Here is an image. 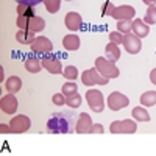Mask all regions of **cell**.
Segmentation results:
<instances>
[{"label":"cell","instance_id":"1","mask_svg":"<svg viewBox=\"0 0 156 156\" xmlns=\"http://www.w3.org/2000/svg\"><path fill=\"white\" fill-rule=\"evenodd\" d=\"M73 129V117L70 112H56L47 122V131L53 134H69Z\"/></svg>","mask_w":156,"mask_h":156},{"label":"cell","instance_id":"2","mask_svg":"<svg viewBox=\"0 0 156 156\" xmlns=\"http://www.w3.org/2000/svg\"><path fill=\"white\" fill-rule=\"evenodd\" d=\"M94 67H95L103 76L109 78V80H112V78H117V76L120 75L119 67H117L112 61H109L106 56H105V58L98 56V58L95 59V66H94Z\"/></svg>","mask_w":156,"mask_h":156},{"label":"cell","instance_id":"3","mask_svg":"<svg viewBox=\"0 0 156 156\" xmlns=\"http://www.w3.org/2000/svg\"><path fill=\"white\" fill-rule=\"evenodd\" d=\"M86 101L92 112L100 114L105 109V97H103V94L98 89H89L86 92Z\"/></svg>","mask_w":156,"mask_h":156},{"label":"cell","instance_id":"4","mask_svg":"<svg viewBox=\"0 0 156 156\" xmlns=\"http://www.w3.org/2000/svg\"><path fill=\"white\" fill-rule=\"evenodd\" d=\"M30 50L33 51L34 55H37L39 58L44 56V55H48L53 51V44H51V41L48 37L45 36H37L36 41L30 45Z\"/></svg>","mask_w":156,"mask_h":156},{"label":"cell","instance_id":"5","mask_svg":"<svg viewBox=\"0 0 156 156\" xmlns=\"http://www.w3.org/2000/svg\"><path fill=\"white\" fill-rule=\"evenodd\" d=\"M41 61H42V67L50 72V73H53V75H58V73H62V62L61 59L53 55V53H48V55H44L41 56Z\"/></svg>","mask_w":156,"mask_h":156},{"label":"cell","instance_id":"6","mask_svg":"<svg viewBox=\"0 0 156 156\" xmlns=\"http://www.w3.org/2000/svg\"><path fill=\"white\" fill-rule=\"evenodd\" d=\"M9 126H11L12 134H22V133L28 131V129L31 128V120H30V117L23 115V114H19V115L11 119Z\"/></svg>","mask_w":156,"mask_h":156},{"label":"cell","instance_id":"7","mask_svg":"<svg viewBox=\"0 0 156 156\" xmlns=\"http://www.w3.org/2000/svg\"><path fill=\"white\" fill-rule=\"evenodd\" d=\"M106 103H108V108L111 111H120V109H123L129 105V98L125 94L115 90V92L109 94V97L106 98Z\"/></svg>","mask_w":156,"mask_h":156},{"label":"cell","instance_id":"8","mask_svg":"<svg viewBox=\"0 0 156 156\" xmlns=\"http://www.w3.org/2000/svg\"><path fill=\"white\" fill-rule=\"evenodd\" d=\"M123 48L126 50V53L129 55H137L142 50V41L140 37H137L134 33H128L123 36Z\"/></svg>","mask_w":156,"mask_h":156},{"label":"cell","instance_id":"9","mask_svg":"<svg viewBox=\"0 0 156 156\" xmlns=\"http://www.w3.org/2000/svg\"><path fill=\"white\" fill-rule=\"evenodd\" d=\"M0 108H2V112L5 114H14L17 112V108H19V101L16 98L14 94H9L8 95H3L0 98Z\"/></svg>","mask_w":156,"mask_h":156},{"label":"cell","instance_id":"10","mask_svg":"<svg viewBox=\"0 0 156 156\" xmlns=\"http://www.w3.org/2000/svg\"><path fill=\"white\" fill-rule=\"evenodd\" d=\"M136 14V9L131 5H120V6H115L112 11V16L115 20H133Z\"/></svg>","mask_w":156,"mask_h":156},{"label":"cell","instance_id":"11","mask_svg":"<svg viewBox=\"0 0 156 156\" xmlns=\"http://www.w3.org/2000/svg\"><path fill=\"white\" fill-rule=\"evenodd\" d=\"M92 119H90V115L87 112H81L78 115V120L75 123V131L78 134H87L90 131V128H92Z\"/></svg>","mask_w":156,"mask_h":156},{"label":"cell","instance_id":"12","mask_svg":"<svg viewBox=\"0 0 156 156\" xmlns=\"http://www.w3.org/2000/svg\"><path fill=\"white\" fill-rule=\"evenodd\" d=\"M64 25H66L70 31H78L83 25V17L78 14V12L70 11L66 14V17H64Z\"/></svg>","mask_w":156,"mask_h":156},{"label":"cell","instance_id":"13","mask_svg":"<svg viewBox=\"0 0 156 156\" xmlns=\"http://www.w3.org/2000/svg\"><path fill=\"white\" fill-rule=\"evenodd\" d=\"M23 66L30 73H37V72H41V69H42V61H41V58H39L37 55H33V56H28L27 59L23 61Z\"/></svg>","mask_w":156,"mask_h":156},{"label":"cell","instance_id":"14","mask_svg":"<svg viewBox=\"0 0 156 156\" xmlns=\"http://www.w3.org/2000/svg\"><path fill=\"white\" fill-rule=\"evenodd\" d=\"M133 33L137 36V37H145L148 36L150 33V27H148V23L144 20V19H134L133 20Z\"/></svg>","mask_w":156,"mask_h":156},{"label":"cell","instance_id":"15","mask_svg":"<svg viewBox=\"0 0 156 156\" xmlns=\"http://www.w3.org/2000/svg\"><path fill=\"white\" fill-rule=\"evenodd\" d=\"M81 45V41H80V37H78L76 34H66L62 37V47L69 50V51H75L78 50Z\"/></svg>","mask_w":156,"mask_h":156},{"label":"cell","instance_id":"16","mask_svg":"<svg viewBox=\"0 0 156 156\" xmlns=\"http://www.w3.org/2000/svg\"><path fill=\"white\" fill-rule=\"evenodd\" d=\"M36 33L30 31V30H19L16 33V41L19 44H23V45H31L34 41H36Z\"/></svg>","mask_w":156,"mask_h":156},{"label":"cell","instance_id":"17","mask_svg":"<svg viewBox=\"0 0 156 156\" xmlns=\"http://www.w3.org/2000/svg\"><path fill=\"white\" fill-rule=\"evenodd\" d=\"M45 28V20L39 16H33L28 19V23H27V30L33 31V33H41L42 30Z\"/></svg>","mask_w":156,"mask_h":156},{"label":"cell","instance_id":"18","mask_svg":"<svg viewBox=\"0 0 156 156\" xmlns=\"http://www.w3.org/2000/svg\"><path fill=\"white\" fill-rule=\"evenodd\" d=\"M20 87H22V80L19 76H9L5 81V89L9 94H17L20 90Z\"/></svg>","mask_w":156,"mask_h":156},{"label":"cell","instance_id":"19","mask_svg":"<svg viewBox=\"0 0 156 156\" xmlns=\"http://www.w3.org/2000/svg\"><path fill=\"white\" fill-rule=\"evenodd\" d=\"M105 55H106V58H108L109 61L115 62L117 59L120 58V48H119V45H117L115 42H109V44L105 47Z\"/></svg>","mask_w":156,"mask_h":156},{"label":"cell","instance_id":"20","mask_svg":"<svg viewBox=\"0 0 156 156\" xmlns=\"http://www.w3.org/2000/svg\"><path fill=\"white\" fill-rule=\"evenodd\" d=\"M136 131H137L136 120H131V119L120 120V134H134Z\"/></svg>","mask_w":156,"mask_h":156},{"label":"cell","instance_id":"21","mask_svg":"<svg viewBox=\"0 0 156 156\" xmlns=\"http://www.w3.org/2000/svg\"><path fill=\"white\" fill-rule=\"evenodd\" d=\"M131 114H133V119H134L136 122H148V120H150V114H148V111H147L144 106H136V108H133Z\"/></svg>","mask_w":156,"mask_h":156},{"label":"cell","instance_id":"22","mask_svg":"<svg viewBox=\"0 0 156 156\" xmlns=\"http://www.w3.org/2000/svg\"><path fill=\"white\" fill-rule=\"evenodd\" d=\"M142 106H154L156 105V90H147L139 98Z\"/></svg>","mask_w":156,"mask_h":156},{"label":"cell","instance_id":"23","mask_svg":"<svg viewBox=\"0 0 156 156\" xmlns=\"http://www.w3.org/2000/svg\"><path fill=\"white\" fill-rule=\"evenodd\" d=\"M117 31L123 34L133 33V20H117Z\"/></svg>","mask_w":156,"mask_h":156},{"label":"cell","instance_id":"24","mask_svg":"<svg viewBox=\"0 0 156 156\" xmlns=\"http://www.w3.org/2000/svg\"><path fill=\"white\" fill-rule=\"evenodd\" d=\"M42 3L50 14H55V12H58L59 8H61V0H44Z\"/></svg>","mask_w":156,"mask_h":156},{"label":"cell","instance_id":"25","mask_svg":"<svg viewBox=\"0 0 156 156\" xmlns=\"http://www.w3.org/2000/svg\"><path fill=\"white\" fill-rule=\"evenodd\" d=\"M17 16L33 17V16H36V14H34V9H33V6H30V5H22V3H17Z\"/></svg>","mask_w":156,"mask_h":156},{"label":"cell","instance_id":"26","mask_svg":"<svg viewBox=\"0 0 156 156\" xmlns=\"http://www.w3.org/2000/svg\"><path fill=\"white\" fill-rule=\"evenodd\" d=\"M62 76L69 81H73L78 78V69L75 66H66V69L62 70Z\"/></svg>","mask_w":156,"mask_h":156},{"label":"cell","instance_id":"27","mask_svg":"<svg viewBox=\"0 0 156 156\" xmlns=\"http://www.w3.org/2000/svg\"><path fill=\"white\" fill-rule=\"evenodd\" d=\"M144 20H145L148 25H154V23H156V5H148Z\"/></svg>","mask_w":156,"mask_h":156},{"label":"cell","instance_id":"28","mask_svg":"<svg viewBox=\"0 0 156 156\" xmlns=\"http://www.w3.org/2000/svg\"><path fill=\"white\" fill-rule=\"evenodd\" d=\"M81 83H83L84 86H87V87L95 86V81H94V76H92V72H90V69H87V70H84V72L81 73Z\"/></svg>","mask_w":156,"mask_h":156},{"label":"cell","instance_id":"29","mask_svg":"<svg viewBox=\"0 0 156 156\" xmlns=\"http://www.w3.org/2000/svg\"><path fill=\"white\" fill-rule=\"evenodd\" d=\"M90 72H92V76H94V81H95V84H98V86H105V84H108V81H109V78H106V76H103L95 67H92L90 69Z\"/></svg>","mask_w":156,"mask_h":156},{"label":"cell","instance_id":"30","mask_svg":"<svg viewBox=\"0 0 156 156\" xmlns=\"http://www.w3.org/2000/svg\"><path fill=\"white\" fill-rule=\"evenodd\" d=\"M66 105L69 106V108H72V109H75V108H80V105H81V97H80V94H73V95H70V97H67V100H66Z\"/></svg>","mask_w":156,"mask_h":156},{"label":"cell","instance_id":"31","mask_svg":"<svg viewBox=\"0 0 156 156\" xmlns=\"http://www.w3.org/2000/svg\"><path fill=\"white\" fill-rule=\"evenodd\" d=\"M61 92L66 95V97H70L73 94H76V84L73 81H69V83H64L62 87H61Z\"/></svg>","mask_w":156,"mask_h":156},{"label":"cell","instance_id":"32","mask_svg":"<svg viewBox=\"0 0 156 156\" xmlns=\"http://www.w3.org/2000/svg\"><path fill=\"white\" fill-rule=\"evenodd\" d=\"M123 33H120V31H111L109 33V42H115L117 45H120V44H123Z\"/></svg>","mask_w":156,"mask_h":156},{"label":"cell","instance_id":"33","mask_svg":"<svg viewBox=\"0 0 156 156\" xmlns=\"http://www.w3.org/2000/svg\"><path fill=\"white\" fill-rule=\"evenodd\" d=\"M114 3L109 2V0H106L105 3L101 5V16H112V11H114Z\"/></svg>","mask_w":156,"mask_h":156},{"label":"cell","instance_id":"34","mask_svg":"<svg viewBox=\"0 0 156 156\" xmlns=\"http://www.w3.org/2000/svg\"><path fill=\"white\" fill-rule=\"evenodd\" d=\"M66 100H67V97L64 95L62 92H61V94H55L53 97H51V101H53V105H56V106L66 105Z\"/></svg>","mask_w":156,"mask_h":156},{"label":"cell","instance_id":"35","mask_svg":"<svg viewBox=\"0 0 156 156\" xmlns=\"http://www.w3.org/2000/svg\"><path fill=\"white\" fill-rule=\"evenodd\" d=\"M109 131L112 134H120V120H114L109 126Z\"/></svg>","mask_w":156,"mask_h":156},{"label":"cell","instance_id":"36","mask_svg":"<svg viewBox=\"0 0 156 156\" xmlns=\"http://www.w3.org/2000/svg\"><path fill=\"white\" fill-rule=\"evenodd\" d=\"M89 133H90V134H103V133H105V129H103V125H100V123H94Z\"/></svg>","mask_w":156,"mask_h":156},{"label":"cell","instance_id":"37","mask_svg":"<svg viewBox=\"0 0 156 156\" xmlns=\"http://www.w3.org/2000/svg\"><path fill=\"white\" fill-rule=\"evenodd\" d=\"M44 0H16V3H22V5H30V6H36Z\"/></svg>","mask_w":156,"mask_h":156},{"label":"cell","instance_id":"38","mask_svg":"<svg viewBox=\"0 0 156 156\" xmlns=\"http://www.w3.org/2000/svg\"><path fill=\"white\" fill-rule=\"evenodd\" d=\"M0 133H2V134H8V133H11V126H9V123H0Z\"/></svg>","mask_w":156,"mask_h":156},{"label":"cell","instance_id":"39","mask_svg":"<svg viewBox=\"0 0 156 156\" xmlns=\"http://www.w3.org/2000/svg\"><path fill=\"white\" fill-rule=\"evenodd\" d=\"M150 81H151V83L156 86V67H154V69L150 72Z\"/></svg>","mask_w":156,"mask_h":156},{"label":"cell","instance_id":"40","mask_svg":"<svg viewBox=\"0 0 156 156\" xmlns=\"http://www.w3.org/2000/svg\"><path fill=\"white\" fill-rule=\"evenodd\" d=\"M145 5H156V0H142Z\"/></svg>","mask_w":156,"mask_h":156},{"label":"cell","instance_id":"41","mask_svg":"<svg viewBox=\"0 0 156 156\" xmlns=\"http://www.w3.org/2000/svg\"><path fill=\"white\" fill-rule=\"evenodd\" d=\"M0 73H2V76H0V81H3V78H5V70H3V67L0 69Z\"/></svg>","mask_w":156,"mask_h":156},{"label":"cell","instance_id":"42","mask_svg":"<svg viewBox=\"0 0 156 156\" xmlns=\"http://www.w3.org/2000/svg\"><path fill=\"white\" fill-rule=\"evenodd\" d=\"M66 2H72V0H66Z\"/></svg>","mask_w":156,"mask_h":156}]
</instances>
